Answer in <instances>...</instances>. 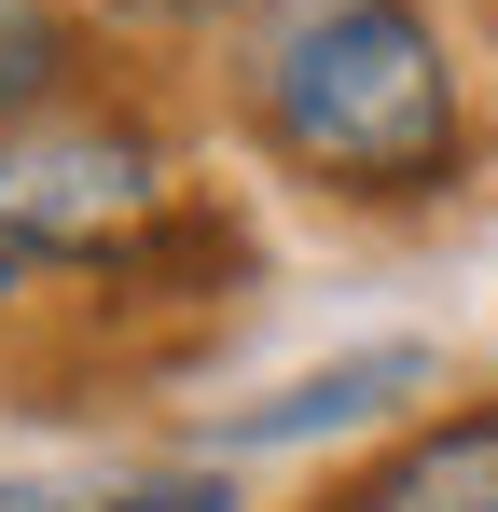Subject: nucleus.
Returning <instances> with one entry per match:
<instances>
[{
	"mask_svg": "<svg viewBox=\"0 0 498 512\" xmlns=\"http://www.w3.org/2000/svg\"><path fill=\"white\" fill-rule=\"evenodd\" d=\"M97 14H125V28H166V14H194V0H97Z\"/></svg>",
	"mask_w": 498,
	"mask_h": 512,
	"instance_id": "obj_8",
	"label": "nucleus"
},
{
	"mask_svg": "<svg viewBox=\"0 0 498 512\" xmlns=\"http://www.w3.org/2000/svg\"><path fill=\"white\" fill-rule=\"evenodd\" d=\"M56 84H70V28L42 0H0V111H42Z\"/></svg>",
	"mask_w": 498,
	"mask_h": 512,
	"instance_id": "obj_6",
	"label": "nucleus"
},
{
	"mask_svg": "<svg viewBox=\"0 0 498 512\" xmlns=\"http://www.w3.org/2000/svg\"><path fill=\"white\" fill-rule=\"evenodd\" d=\"M166 208L180 194H166V153L139 125H14L0 139V222L42 263H97L111 277Z\"/></svg>",
	"mask_w": 498,
	"mask_h": 512,
	"instance_id": "obj_2",
	"label": "nucleus"
},
{
	"mask_svg": "<svg viewBox=\"0 0 498 512\" xmlns=\"http://www.w3.org/2000/svg\"><path fill=\"white\" fill-rule=\"evenodd\" d=\"M236 97L291 180L360 194V208H429L471 167L457 56L415 0H249Z\"/></svg>",
	"mask_w": 498,
	"mask_h": 512,
	"instance_id": "obj_1",
	"label": "nucleus"
},
{
	"mask_svg": "<svg viewBox=\"0 0 498 512\" xmlns=\"http://www.w3.org/2000/svg\"><path fill=\"white\" fill-rule=\"evenodd\" d=\"M332 512H498V402H429Z\"/></svg>",
	"mask_w": 498,
	"mask_h": 512,
	"instance_id": "obj_4",
	"label": "nucleus"
},
{
	"mask_svg": "<svg viewBox=\"0 0 498 512\" xmlns=\"http://www.w3.org/2000/svg\"><path fill=\"white\" fill-rule=\"evenodd\" d=\"M28 277H42V250H28V236H14V222H0V305H14V291H28Z\"/></svg>",
	"mask_w": 498,
	"mask_h": 512,
	"instance_id": "obj_7",
	"label": "nucleus"
},
{
	"mask_svg": "<svg viewBox=\"0 0 498 512\" xmlns=\"http://www.w3.org/2000/svg\"><path fill=\"white\" fill-rule=\"evenodd\" d=\"M429 388H443L429 346H360V360H319V374H291L277 402L222 416L208 443H222V457H277V443H332V429H388V416H415Z\"/></svg>",
	"mask_w": 498,
	"mask_h": 512,
	"instance_id": "obj_3",
	"label": "nucleus"
},
{
	"mask_svg": "<svg viewBox=\"0 0 498 512\" xmlns=\"http://www.w3.org/2000/svg\"><path fill=\"white\" fill-rule=\"evenodd\" d=\"M0 512H236L222 457H166V471H0Z\"/></svg>",
	"mask_w": 498,
	"mask_h": 512,
	"instance_id": "obj_5",
	"label": "nucleus"
}]
</instances>
